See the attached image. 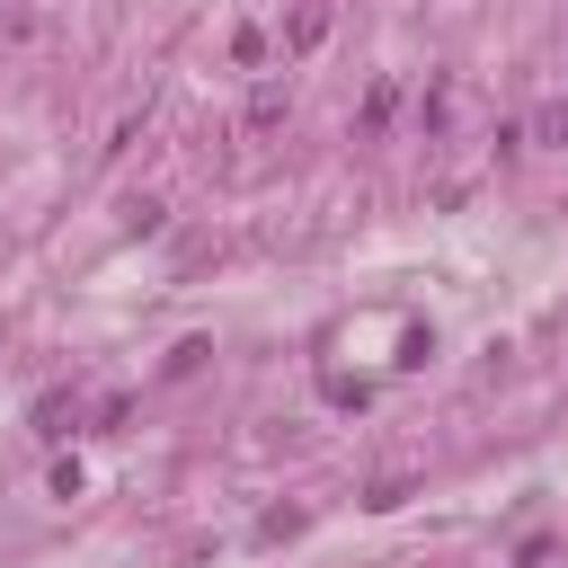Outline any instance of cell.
<instances>
[{
  "mask_svg": "<svg viewBox=\"0 0 568 568\" xmlns=\"http://www.w3.org/2000/svg\"><path fill=\"white\" fill-rule=\"evenodd\" d=\"M320 36H328V9H302V18H293V36H284V44H293V53H311V44H320Z\"/></svg>",
  "mask_w": 568,
  "mask_h": 568,
  "instance_id": "cell-1",
  "label": "cell"
},
{
  "mask_svg": "<svg viewBox=\"0 0 568 568\" xmlns=\"http://www.w3.org/2000/svg\"><path fill=\"white\" fill-rule=\"evenodd\" d=\"M248 124H257V133H266V124H284V89H275V80L248 98Z\"/></svg>",
  "mask_w": 568,
  "mask_h": 568,
  "instance_id": "cell-2",
  "label": "cell"
},
{
  "mask_svg": "<svg viewBox=\"0 0 568 568\" xmlns=\"http://www.w3.org/2000/svg\"><path fill=\"white\" fill-rule=\"evenodd\" d=\"M390 106H399V89H390V80H373V98H364V133H382V124H390Z\"/></svg>",
  "mask_w": 568,
  "mask_h": 568,
  "instance_id": "cell-3",
  "label": "cell"
}]
</instances>
